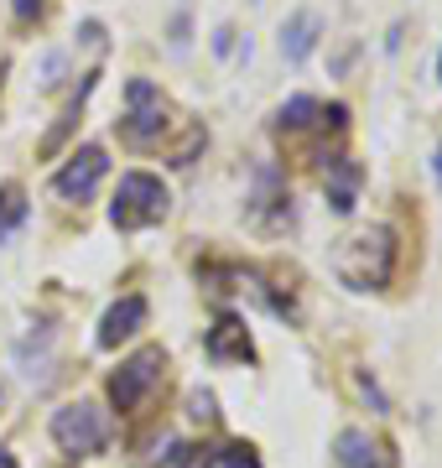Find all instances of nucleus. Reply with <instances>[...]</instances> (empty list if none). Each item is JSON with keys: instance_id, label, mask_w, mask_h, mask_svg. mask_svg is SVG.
Segmentation results:
<instances>
[{"instance_id": "nucleus-11", "label": "nucleus", "mask_w": 442, "mask_h": 468, "mask_svg": "<svg viewBox=\"0 0 442 468\" xmlns=\"http://www.w3.org/2000/svg\"><path fill=\"white\" fill-rule=\"evenodd\" d=\"M204 349L214 354V359H256V344H250V334H245V323L239 318H219L214 328H208Z\"/></svg>"}, {"instance_id": "nucleus-22", "label": "nucleus", "mask_w": 442, "mask_h": 468, "mask_svg": "<svg viewBox=\"0 0 442 468\" xmlns=\"http://www.w3.org/2000/svg\"><path fill=\"white\" fill-rule=\"evenodd\" d=\"M0 468H16V458H11V452H0Z\"/></svg>"}, {"instance_id": "nucleus-9", "label": "nucleus", "mask_w": 442, "mask_h": 468, "mask_svg": "<svg viewBox=\"0 0 442 468\" xmlns=\"http://www.w3.org/2000/svg\"><path fill=\"white\" fill-rule=\"evenodd\" d=\"M318 42H323V16L318 11H291L281 21V58L287 63H307Z\"/></svg>"}, {"instance_id": "nucleus-23", "label": "nucleus", "mask_w": 442, "mask_h": 468, "mask_svg": "<svg viewBox=\"0 0 442 468\" xmlns=\"http://www.w3.org/2000/svg\"><path fill=\"white\" fill-rule=\"evenodd\" d=\"M437 84H442V48H437Z\"/></svg>"}, {"instance_id": "nucleus-5", "label": "nucleus", "mask_w": 442, "mask_h": 468, "mask_svg": "<svg viewBox=\"0 0 442 468\" xmlns=\"http://www.w3.org/2000/svg\"><path fill=\"white\" fill-rule=\"evenodd\" d=\"M162 369H167V354L156 349V344L136 349L131 359H120V369L110 375V401H115V411H131V406L146 401V390L162 380Z\"/></svg>"}, {"instance_id": "nucleus-19", "label": "nucleus", "mask_w": 442, "mask_h": 468, "mask_svg": "<svg viewBox=\"0 0 442 468\" xmlns=\"http://www.w3.org/2000/svg\"><path fill=\"white\" fill-rule=\"evenodd\" d=\"M172 48H187V16L172 21Z\"/></svg>"}, {"instance_id": "nucleus-13", "label": "nucleus", "mask_w": 442, "mask_h": 468, "mask_svg": "<svg viewBox=\"0 0 442 468\" xmlns=\"http://www.w3.org/2000/svg\"><path fill=\"white\" fill-rule=\"evenodd\" d=\"M318 110H323V104L312 100V94H291V100L276 110V125H281V131H307V125L318 120Z\"/></svg>"}, {"instance_id": "nucleus-3", "label": "nucleus", "mask_w": 442, "mask_h": 468, "mask_svg": "<svg viewBox=\"0 0 442 468\" xmlns=\"http://www.w3.org/2000/svg\"><path fill=\"white\" fill-rule=\"evenodd\" d=\"M52 442L68 458H94L110 442V417L94 401H68L52 411Z\"/></svg>"}, {"instance_id": "nucleus-1", "label": "nucleus", "mask_w": 442, "mask_h": 468, "mask_svg": "<svg viewBox=\"0 0 442 468\" xmlns=\"http://www.w3.org/2000/svg\"><path fill=\"white\" fill-rule=\"evenodd\" d=\"M333 276H339L349 292H380L395 271V234L385 224H364V229H349L333 245Z\"/></svg>"}, {"instance_id": "nucleus-12", "label": "nucleus", "mask_w": 442, "mask_h": 468, "mask_svg": "<svg viewBox=\"0 0 442 468\" xmlns=\"http://www.w3.org/2000/svg\"><path fill=\"white\" fill-rule=\"evenodd\" d=\"M26 214H32L26 187H21V183H0V245H5V239L26 224Z\"/></svg>"}, {"instance_id": "nucleus-24", "label": "nucleus", "mask_w": 442, "mask_h": 468, "mask_svg": "<svg viewBox=\"0 0 442 468\" xmlns=\"http://www.w3.org/2000/svg\"><path fill=\"white\" fill-rule=\"evenodd\" d=\"M0 79H5V58H0Z\"/></svg>"}, {"instance_id": "nucleus-15", "label": "nucleus", "mask_w": 442, "mask_h": 468, "mask_svg": "<svg viewBox=\"0 0 442 468\" xmlns=\"http://www.w3.org/2000/svg\"><path fill=\"white\" fill-rule=\"evenodd\" d=\"M359 390H364V401H370L374 411H391V401H385V390H380V385H374V375H364V369H359Z\"/></svg>"}, {"instance_id": "nucleus-14", "label": "nucleus", "mask_w": 442, "mask_h": 468, "mask_svg": "<svg viewBox=\"0 0 442 468\" xmlns=\"http://www.w3.org/2000/svg\"><path fill=\"white\" fill-rule=\"evenodd\" d=\"M204 468H260V458L250 442H224V448H214L204 458Z\"/></svg>"}, {"instance_id": "nucleus-17", "label": "nucleus", "mask_w": 442, "mask_h": 468, "mask_svg": "<svg viewBox=\"0 0 442 468\" xmlns=\"http://www.w3.org/2000/svg\"><path fill=\"white\" fill-rule=\"evenodd\" d=\"M187 411H193L198 421H214V396H208V390H193V401H187Z\"/></svg>"}, {"instance_id": "nucleus-21", "label": "nucleus", "mask_w": 442, "mask_h": 468, "mask_svg": "<svg viewBox=\"0 0 442 468\" xmlns=\"http://www.w3.org/2000/svg\"><path fill=\"white\" fill-rule=\"evenodd\" d=\"M432 172H437V183H442V146H437V156H432Z\"/></svg>"}, {"instance_id": "nucleus-6", "label": "nucleus", "mask_w": 442, "mask_h": 468, "mask_svg": "<svg viewBox=\"0 0 442 468\" xmlns=\"http://www.w3.org/2000/svg\"><path fill=\"white\" fill-rule=\"evenodd\" d=\"M333 468H395V452L370 427H343L333 437Z\"/></svg>"}, {"instance_id": "nucleus-25", "label": "nucleus", "mask_w": 442, "mask_h": 468, "mask_svg": "<svg viewBox=\"0 0 442 468\" xmlns=\"http://www.w3.org/2000/svg\"><path fill=\"white\" fill-rule=\"evenodd\" d=\"M0 406H5V390H0Z\"/></svg>"}, {"instance_id": "nucleus-16", "label": "nucleus", "mask_w": 442, "mask_h": 468, "mask_svg": "<svg viewBox=\"0 0 442 468\" xmlns=\"http://www.w3.org/2000/svg\"><path fill=\"white\" fill-rule=\"evenodd\" d=\"M214 52H219V58H229V52H239V32L229 27V21H224L219 32H214Z\"/></svg>"}, {"instance_id": "nucleus-18", "label": "nucleus", "mask_w": 442, "mask_h": 468, "mask_svg": "<svg viewBox=\"0 0 442 468\" xmlns=\"http://www.w3.org/2000/svg\"><path fill=\"white\" fill-rule=\"evenodd\" d=\"M11 11H16V21H32L42 11V0H11Z\"/></svg>"}, {"instance_id": "nucleus-4", "label": "nucleus", "mask_w": 442, "mask_h": 468, "mask_svg": "<svg viewBox=\"0 0 442 468\" xmlns=\"http://www.w3.org/2000/svg\"><path fill=\"white\" fill-rule=\"evenodd\" d=\"M125 100H131V110L115 120L120 135L131 141V146H152V141H162V131H167V100H162V89L152 84V79H131L125 84Z\"/></svg>"}, {"instance_id": "nucleus-7", "label": "nucleus", "mask_w": 442, "mask_h": 468, "mask_svg": "<svg viewBox=\"0 0 442 468\" xmlns=\"http://www.w3.org/2000/svg\"><path fill=\"white\" fill-rule=\"evenodd\" d=\"M110 172V156H104V146H79L58 167V177H52V187L63 193V198H89L94 187H100V177Z\"/></svg>"}, {"instance_id": "nucleus-8", "label": "nucleus", "mask_w": 442, "mask_h": 468, "mask_svg": "<svg viewBox=\"0 0 442 468\" xmlns=\"http://www.w3.org/2000/svg\"><path fill=\"white\" fill-rule=\"evenodd\" d=\"M146 313H152V307H146V297H141V292L120 297L115 307L100 318V334H94V338H100V349H120L125 338H136L141 328H146Z\"/></svg>"}, {"instance_id": "nucleus-10", "label": "nucleus", "mask_w": 442, "mask_h": 468, "mask_svg": "<svg viewBox=\"0 0 442 468\" xmlns=\"http://www.w3.org/2000/svg\"><path fill=\"white\" fill-rule=\"evenodd\" d=\"M323 183H328V208H333V214H354L364 167H359V162H349V156H333V162L323 167Z\"/></svg>"}, {"instance_id": "nucleus-20", "label": "nucleus", "mask_w": 442, "mask_h": 468, "mask_svg": "<svg viewBox=\"0 0 442 468\" xmlns=\"http://www.w3.org/2000/svg\"><path fill=\"white\" fill-rule=\"evenodd\" d=\"M401 37H406V27L395 21V27H391V37H385V52H395V48H401Z\"/></svg>"}, {"instance_id": "nucleus-2", "label": "nucleus", "mask_w": 442, "mask_h": 468, "mask_svg": "<svg viewBox=\"0 0 442 468\" xmlns=\"http://www.w3.org/2000/svg\"><path fill=\"white\" fill-rule=\"evenodd\" d=\"M167 183L162 177H152V172H125L115 187V203H110V224L115 229H152V224H162L167 218Z\"/></svg>"}]
</instances>
